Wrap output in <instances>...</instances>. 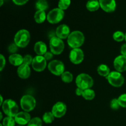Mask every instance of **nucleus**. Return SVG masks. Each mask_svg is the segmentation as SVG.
I'll list each match as a JSON object with an SVG mask.
<instances>
[{"label": "nucleus", "instance_id": "obj_1", "mask_svg": "<svg viewBox=\"0 0 126 126\" xmlns=\"http://www.w3.org/2000/svg\"><path fill=\"white\" fill-rule=\"evenodd\" d=\"M84 36L79 31H75L70 33L68 37V44L73 49H76L81 47L84 42Z\"/></svg>", "mask_w": 126, "mask_h": 126}, {"label": "nucleus", "instance_id": "obj_2", "mask_svg": "<svg viewBox=\"0 0 126 126\" xmlns=\"http://www.w3.org/2000/svg\"><path fill=\"white\" fill-rule=\"evenodd\" d=\"M30 41V34L27 30H21L16 33L14 43L19 47H25Z\"/></svg>", "mask_w": 126, "mask_h": 126}, {"label": "nucleus", "instance_id": "obj_3", "mask_svg": "<svg viewBox=\"0 0 126 126\" xmlns=\"http://www.w3.org/2000/svg\"><path fill=\"white\" fill-rule=\"evenodd\" d=\"M76 86L78 88L86 90L91 88L94 85L93 79L89 75L86 73H81L76 79Z\"/></svg>", "mask_w": 126, "mask_h": 126}, {"label": "nucleus", "instance_id": "obj_4", "mask_svg": "<svg viewBox=\"0 0 126 126\" xmlns=\"http://www.w3.org/2000/svg\"><path fill=\"white\" fill-rule=\"evenodd\" d=\"M2 110L7 116H16L18 113V107L17 103L12 100H6L2 105Z\"/></svg>", "mask_w": 126, "mask_h": 126}, {"label": "nucleus", "instance_id": "obj_5", "mask_svg": "<svg viewBox=\"0 0 126 126\" xmlns=\"http://www.w3.org/2000/svg\"><path fill=\"white\" fill-rule=\"evenodd\" d=\"M50 51L54 55H59L63 51L65 45L62 39L57 36L52 37L49 42Z\"/></svg>", "mask_w": 126, "mask_h": 126}, {"label": "nucleus", "instance_id": "obj_6", "mask_svg": "<svg viewBox=\"0 0 126 126\" xmlns=\"http://www.w3.org/2000/svg\"><path fill=\"white\" fill-rule=\"evenodd\" d=\"M107 79L111 86L116 87H121L124 82V78L119 71H112L107 77Z\"/></svg>", "mask_w": 126, "mask_h": 126}, {"label": "nucleus", "instance_id": "obj_7", "mask_svg": "<svg viewBox=\"0 0 126 126\" xmlns=\"http://www.w3.org/2000/svg\"><path fill=\"white\" fill-rule=\"evenodd\" d=\"M20 105L22 109L26 112L33 110L36 107V100L32 95H25L20 100Z\"/></svg>", "mask_w": 126, "mask_h": 126}, {"label": "nucleus", "instance_id": "obj_8", "mask_svg": "<svg viewBox=\"0 0 126 126\" xmlns=\"http://www.w3.org/2000/svg\"><path fill=\"white\" fill-rule=\"evenodd\" d=\"M64 12L60 8H55L51 10L47 16V21L50 23H57L63 19Z\"/></svg>", "mask_w": 126, "mask_h": 126}, {"label": "nucleus", "instance_id": "obj_9", "mask_svg": "<svg viewBox=\"0 0 126 126\" xmlns=\"http://www.w3.org/2000/svg\"><path fill=\"white\" fill-rule=\"evenodd\" d=\"M48 69L54 75L60 76L64 73L65 66L62 62L54 60L50 62L48 65Z\"/></svg>", "mask_w": 126, "mask_h": 126}, {"label": "nucleus", "instance_id": "obj_10", "mask_svg": "<svg viewBox=\"0 0 126 126\" xmlns=\"http://www.w3.org/2000/svg\"><path fill=\"white\" fill-rule=\"evenodd\" d=\"M84 57V52L81 49L76 48L73 49L71 50L70 54V61L74 64H79L83 61Z\"/></svg>", "mask_w": 126, "mask_h": 126}, {"label": "nucleus", "instance_id": "obj_11", "mask_svg": "<svg viewBox=\"0 0 126 126\" xmlns=\"http://www.w3.org/2000/svg\"><path fill=\"white\" fill-rule=\"evenodd\" d=\"M46 61L44 56L37 55L33 59L32 62V67L35 71H42L46 67Z\"/></svg>", "mask_w": 126, "mask_h": 126}, {"label": "nucleus", "instance_id": "obj_12", "mask_svg": "<svg viewBox=\"0 0 126 126\" xmlns=\"http://www.w3.org/2000/svg\"><path fill=\"white\" fill-rule=\"evenodd\" d=\"M66 111V106L64 103L59 102L55 103L52 107V113L55 118H60L63 116Z\"/></svg>", "mask_w": 126, "mask_h": 126}, {"label": "nucleus", "instance_id": "obj_13", "mask_svg": "<svg viewBox=\"0 0 126 126\" xmlns=\"http://www.w3.org/2000/svg\"><path fill=\"white\" fill-rule=\"evenodd\" d=\"M114 67L117 71L123 72L126 70V56L119 55L114 60Z\"/></svg>", "mask_w": 126, "mask_h": 126}, {"label": "nucleus", "instance_id": "obj_14", "mask_svg": "<svg viewBox=\"0 0 126 126\" xmlns=\"http://www.w3.org/2000/svg\"><path fill=\"white\" fill-rule=\"evenodd\" d=\"M101 8L107 12L114 11L116 7L115 0H99Z\"/></svg>", "mask_w": 126, "mask_h": 126}, {"label": "nucleus", "instance_id": "obj_15", "mask_svg": "<svg viewBox=\"0 0 126 126\" xmlns=\"http://www.w3.org/2000/svg\"><path fill=\"white\" fill-rule=\"evenodd\" d=\"M31 120V116L29 113L26 111L19 112L17 113V115L15 116V121L16 123L19 125H25L28 124Z\"/></svg>", "mask_w": 126, "mask_h": 126}, {"label": "nucleus", "instance_id": "obj_16", "mask_svg": "<svg viewBox=\"0 0 126 126\" xmlns=\"http://www.w3.org/2000/svg\"><path fill=\"white\" fill-rule=\"evenodd\" d=\"M55 34L60 39H66L70 34V28L65 24L61 25L57 28Z\"/></svg>", "mask_w": 126, "mask_h": 126}, {"label": "nucleus", "instance_id": "obj_17", "mask_svg": "<svg viewBox=\"0 0 126 126\" xmlns=\"http://www.w3.org/2000/svg\"><path fill=\"white\" fill-rule=\"evenodd\" d=\"M30 68L29 65L22 64V65L18 66L17 69V74L18 76L22 79H27L30 75Z\"/></svg>", "mask_w": 126, "mask_h": 126}, {"label": "nucleus", "instance_id": "obj_18", "mask_svg": "<svg viewBox=\"0 0 126 126\" xmlns=\"http://www.w3.org/2000/svg\"><path fill=\"white\" fill-rule=\"evenodd\" d=\"M34 50L37 55L43 56L47 52L46 44L42 41L37 42L34 45Z\"/></svg>", "mask_w": 126, "mask_h": 126}, {"label": "nucleus", "instance_id": "obj_19", "mask_svg": "<svg viewBox=\"0 0 126 126\" xmlns=\"http://www.w3.org/2000/svg\"><path fill=\"white\" fill-rule=\"evenodd\" d=\"M9 60L12 65L14 66H20L23 63V57L22 55L17 54H13L9 57Z\"/></svg>", "mask_w": 126, "mask_h": 126}, {"label": "nucleus", "instance_id": "obj_20", "mask_svg": "<svg viewBox=\"0 0 126 126\" xmlns=\"http://www.w3.org/2000/svg\"><path fill=\"white\" fill-rule=\"evenodd\" d=\"M100 6V2L97 0H89L86 4L87 9L91 12L97 11Z\"/></svg>", "mask_w": 126, "mask_h": 126}, {"label": "nucleus", "instance_id": "obj_21", "mask_svg": "<svg viewBox=\"0 0 126 126\" xmlns=\"http://www.w3.org/2000/svg\"><path fill=\"white\" fill-rule=\"evenodd\" d=\"M97 72L100 76H105V77H107L111 73L110 68L105 64H102L98 66Z\"/></svg>", "mask_w": 126, "mask_h": 126}, {"label": "nucleus", "instance_id": "obj_22", "mask_svg": "<svg viewBox=\"0 0 126 126\" xmlns=\"http://www.w3.org/2000/svg\"><path fill=\"white\" fill-rule=\"evenodd\" d=\"M46 18V13L44 11H38L34 16V20L38 23H41L44 22Z\"/></svg>", "mask_w": 126, "mask_h": 126}, {"label": "nucleus", "instance_id": "obj_23", "mask_svg": "<svg viewBox=\"0 0 126 126\" xmlns=\"http://www.w3.org/2000/svg\"><path fill=\"white\" fill-rule=\"evenodd\" d=\"M48 3L46 0H38L36 2V7L38 11H46L48 9Z\"/></svg>", "mask_w": 126, "mask_h": 126}, {"label": "nucleus", "instance_id": "obj_24", "mask_svg": "<svg viewBox=\"0 0 126 126\" xmlns=\"http://www.w3.org/2000/svg\"><path fill=\"white\" fill-rule=\"evenodd\" d=\"M82 96L86 100H91L94 99L95 98V94L94 91H93L92 89H86L84 91Z\"/></svg>", "mask_w": 126, "mask_h": 126}, {"label": "nucleus", "instance_id": "obj_25", "mask_svg": "<svg viewBox=\"0 0 126 126\" xmlns=\"http://www.w3.org/2000/svg\"><path fill=\"white\" fill-rule=\"evenodd\" d=\"M54 116L52 112H46L43 117V120L46 124H50L54 120Z\"/></svg>", "mask_w": 126, "mask_h": 126}, {"label": "nucleus", "instance_id": "obj_26", "mask_svg": "<svg viewBox=\"0 0 126 126\" xmlns=\"http://www.w3.org/2000/svg\"><path fill=\"white\" fill-rule=\"evenodd\" d=\"M61 78L62 80L64 82H66V83H70V82H72L73 79V75L71 73L69 72V71H65V72H64L61 75Z\"/></svg>", "mask_w": 126, "mask_h": 126}, {"label": "nucleus", "instance_id": "obj_27", "mask_svg": "<svg viewBox=\"0 0 126 126\" xmlns=\"http://www.w3.org/2000/svg\"><path fill=\"white\" fill-rule=\"evenodd\" d=\"M113 39L118 42L123 41L124 39H125V34L123 32H120V31H118L114 33L113 34Z\"/></svg>", "mask_w": 126, "mask_h": 126}, {"label": "nucleus", "instance_id": "obj_28", "mask_svg": "<svg viewBox=\"0 0 126 126\" xmlns=\"http://www.w3.org/2000/svg\"><path fill=\"white\" fill-rule=\"evenodd\" d=\"M16 121L12 117L7 116L3 119L2 125L3 126H15Z\"/></svg>", "mask_w": 126, "mask_h": 126}, {"label": "nucleus", "instance_id": "obj_29", "mask_svg": "<svg viewBox=\"0 0 126 126\" xmlns=\"http://www.w3.org/2000/svg\"><path fill=\"white\" fill-rule=\"evenodd\" d=\"M71 3V0H59V8L62 10H65L70 6Z\"/></svg>", "mask_w": 126, "mask_h": 126}, {"label": "nucleus", "instance_id": "obj_30", "mask_svg": "<svg viewBox=\"0 0 126 126\" xmlns=\"http://www.w3.org/2000/svg\"><path fill=\"white\" fill-rule=\"evenodd\" d=\"M43 121L39 118H34L30 120L27 126H42Z\"/></svg>", "mask_w": 126, "mask_h": 126}, {"label": "nucleus", "instance_id": "obj_31", "mask_svg": "<svg viewBox=\"0 0 126 126\" xmlns=\"http://www.w3.org/2000/svg\"><path fill=\"white\" fill-rule=\"evenodd\" d=\"M118 100L121 107L126 108V94H124L119 96Z\"/></svg>", "mask_w": 126, "mask_h": 126}, {"label": "nucleus", "instance_id": "obj_32", "mask_svg": "<svg viewBox=\"0 0 126 126\" xmlns=\"http://www.w3.org/2000/svg\"><path fill=\"white\" fill-rule=\"evenodd\" d=\"M110 107L111 109L114 110H117L119 109V107H121V106L119 105V102H118V100L116 98H114V99L112 100L111 101Z\"/></svg>", "mask_w": 126, "mask_h": 126}, {"label": "nucleus", "instance_id": "obj_33", "mask_svg": "<svg viewBox=\"0 0 126 126\" xmlns=\"http://www.w3.org/2000/svg\"><path fill=\"white\" fill-rule=\"evenodd\" d=\"M33 59L32 58V57L30 55H27L23 57V64L25 65H29L30 64H32L33 62Z\"/></svg>", "mask_w": 126, "mask_h": 126}, {"label": "nucleus", "instance_id": "obj_34", "mask_svg": "<svg viewBox=\"0 0 126 126\" xmlns=\"http://www.w3.org/2000/svg\"><path fill=\"white\" fill-rule=\"evenodd\" d=\"M17 50H18V46H17L15 43L11 44V45L9 46V48H8L9 52L12 53V54H16V52L17 51Z\"/></svg>", "mask_w": 126, "mask_h": 126}, {"label": "nucleus", "instance_id": "obj_35", "mask_svg": "<svg viewBox=\"0 0 126 126\" xmlns=\"http://www.w3.org/2000/svg\"><path fill=\"white\" fill-rule=\"evenodd\" d=\"M0 71H2L3 70L4 67L5 66V64H6V60H5V58L4 57L3 55L1 54L0 55Z\"/></svg>", "mask_w": 126, "mask_h": 126}, {"label": "nucleus", "instance_id": "obj_36", "mask_svg": "<svg viewBox=\"0 0 126 126\" xmlns=\"http://www.w3.org/2000/svg\"><path fill=\"white\" fill-rule=\"evenodd\" d=\"M44 57L45 58L46 60H51L52 58L53 57V54L51 52H47L44 55Z\"/></svg>", "mask_w": 126, "mask_h": 126}, {"label": "nucleus", "instance_id": "obj_37", "mask_svg": "<svg viewBox=\"0 0 126 126\" xmlns=\"http://www.w3.org/2000/svg\"><path fill=\"white\" fill-rule=\"evenodd\" d=\"M12 1L17 5H23L27 3L28 0H12Z\"/></svg>", "mask_w": 126, "mask_h": 126}, {"label": "nucleus", "instance_id": "obj_38", "mask_svg": "<svg viewBox=\"0 0 126 126\" xmlns=\"http://www.w3.org/2000/svg\"><path fill=\"white\" fill-rule=\"evenodd\" d=\"M121 53L123 55L126 56V44H123L121 46Z\"/></svg>", "mask_w": 126, "mask_h": 126}, {"label": "nucleus", "instance_id": "obj_39", "mask_svg": "<svg viewBox=\"0 0 126 126\" xmlns=\"http://www.w3.org/2000/svg\"><path fill=\"white\" fill-rule=\"evenodd\" d=\"M83 92H84V90H82V89L78 88H78L76 89V95H78V96L82 95Z\"/></svg>", "mask_w": 126, "mask_h": 126}, {"label": "nucleus", "instance_id": "obj_40", "mask_svg": "<svg viewBox=\"0 0 126 126\" xmlns=\"http://www.w3.org/2000/svg\"><path fill=\"white\" fill-rule=\"evenodd\" d=\"M0 98H1V103H0V105H2V103H4V102H3V99H2V95H1V97H0Z\"/></svg>", "mask_w": 126, "mask_h": 126}, {"label": "nucleus", "instance_id": "obj_41", "mask_svg": "<svg viewBox=\"0 0 126 126\" xmlns=\"http://www.w3.org/2000/svg\"><path fill=\"white\" fill-rule=\"evenodd\" d=\"M2 4H3V0H1V4H0V6H2Z\"/></svg>", "mask_w": 126, "mask_h": 126}, {"label": "nucleus", "instance_id": "obj_42", "mask_svg": "<svg viewBox=\"0 0 126 126\" xmlns=\"http://www.w3.org/2000/svg\"><path fill=\"white\" fill-rule=\"evenodd\" d=\"M0 114H1V118H0V120H1L2 118V113H0Z\"/></svg>", "mask_w": 126, "mask_h": 126}, {"label": "nucleus", "instance_id": "obj_43", "mask_svg": "<svg viewBox=\"0 0 126 126\" xmlns=\"http://www.w3.org/2000/svg\"><path fill=\"white\" fill-rule=\"evenodd\" d=\"M125 40H126V33L125 34Z\"/></svg>", "mask_w": 126, "mask_h": 126}, {"label": "nucleus", "instance_id": "obj_44", "mask_svg": "<svg viewBox=\"0 0 126 126\" xmlns=\"http://www.w3.org/2000/svg\"><path fill=\"white\" fill-rule=\"evenodd\" d=\"M0 126H3V125L2 124H0Z\"/></svg>", "mask_w": 126, "mask_h": 126}, {"label": "nucleus", "instance_id": "obj_45", "mask_svg": "<svg viewBox=\"0 0 126 126\" xmlns=\"http://www.w3.org/2000/svg\"><path fill=\"white\" fill-rule=\"evenodd\" d=\"M22 126V125H19V126Z\"/></svg>", "mask_w": 126, "mask_h": 126}]
</instances>
